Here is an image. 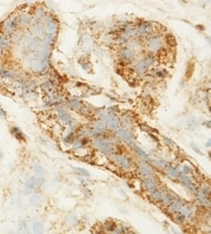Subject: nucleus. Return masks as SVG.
<instances>
[{"instance_id":"f257e3e1","label":"nucleus","mask_w":211,"mask_h":234,"mask_svg":"<svg viewBox=\"0 0 211 234\" xmlns=\"http://www.w3.org/2000/svg\"><path fill=\"white\" fill-rule=\"evenodd\" d=\"M96 144L98 146V148L100 149L104 154H109L114 151V146L111 142L107 141V140H102V139H98L96 140Z\"/></svg>"},{"instance_id":"f03ea898","label":"nucleus","mask_w":211,"mask_h":234,"mask_svg":"<svg viewBox=\"0 0 211 234\" xmlns=\"http://www.w3.org/2000/svg\"><path fill=\"white\" fill-rule=\"evenodd\" d=\"M116 160H117V163H119V165L123 168H130V166L131 165L130 159L126 157H117Z\"/></svg>"},{"instance_id":"7ed1b4c3","label":"nucleus","mask_w":211,"mask_h":234,"mask_svg":"<svg viewBox=\"0 0 211 234\" xmlns=\"http://www.w3.org/2000/svg\"><path fill=\"white\" fill-rule=\"evenodd\" d=\"M118 135L123 139V140H125L126 142L132 143V137H131V135L129 131H127L125 129H120L118 131Z\"/></svg>"},{"instance_id":"20e7f679","label":"nucleus","mask_w":211,"mask_h":234,"mask_svg":"<svg viewBox=\"0 0 211 234\" xmlns=\"http://www.w3.org/2000/svg\"><path fill=\"white\" fill-rule=\"evenodd\" d=\"M106 124H108L110 127H112V128H118V127L120 126L119 121L117 120V118L114 117V116L107 117V118H106Z\"/></svg>"},{"instance_id":"39448f33","label":"nucleus","mask_w":211,"mask_h":234,"mask_svg":"<svg viewBox=\"0 0 211 234\" xmlns=\"http://www.w3.org/2000/svg\"><path fill=\"white\" fill-rule=\"evenodd\" d=\"M139 171L140 173H141V175L143 176L144 178H149L152 176V171L149 167H147L146 165H141L139 167Z\"/></svg>"},{"instance_id":"423d86ee","label":"nucleus","mask_w":211,"mask_h":234,"mask_svg":"<svg viewBox=\"0 0 211 234\" xmlns=\"http://www.w3.org/2000/svg\"><path fill=\"white\" fill-rule=\"evenodd\" d=\"M105 128V125L101 122H94L93 128V134H99L101 133Z\"/></svg>"},{"instance_id":"0eeeda50","label":"nucleus","mask_w":211,"mask_h":234,"mask_svg":"<svg viewBox=\"0 0 211 234\" xmlns=\"http://www.w3.org/2000/svg\"><path fill=\"white\" fill-rule=\"evenodd\" d=\"M145 184H146V188H148L150 191H153L156 188V184H155V182L151 179V177L149 178H146L145 179Z\"/></svg>"},{"instance_id":"6e6552de","label":"nucleus","mask_w":211,"mask_h":234,"mask_svg":"<svg viewBox=\"0 0 211 234\" xmlns=\"http://www.w3.org/2000/svg\"><path fill=\"white\" fill-rule=\"evenodd\" d=\"M167 173L171 176V177L176 178V177H178V176H179V172L177 171L176 169H174V168L170 167V166L167 167Z\"/></svg>"},{"instance_id":"1a4fd4ad","label":"nucleus","mask_w":211,"mask_h":234,"mask_svg":"<svg viewBox=\"0 0 211 234\" xmlns=\"http://www.w3.org/2000/svg\"><path fill=\"white\" fill-rule=\"evenodd\" d=\"M151 194H152L153 198L156 199V200H161V199H162V197H163V194L160 190H157V188H155V190L153 191H151Z\"/></svg>"},{"instance_id":"9d476101","label":"nucleus","mask_w":211,"mask_h":234,"mask_svg":"<svg viewBox=\"0 0 211 234\" xmlns=\"http://www.w3.org/2000/svg\"><path fill=\"white\" fill-rule=\"evenodd\" d=\"M134 150H135L136 153L138 154V155H140V157H141V158H147L146 153H145V152H144L143 150L140 149L139 147H135V148H134Z\"/></svg>"},{"instance_id":"9b49d317","label":"nucleus","mask_w":211,"mask_h":234,"mask_svg":"<svg viewBox=\"0 0 211 234\" xmlns=\"http://www.w3.org/2000/svg\"><path fill=\"white\" fill-rule=\"evenodd\" d=\"M33 229H34L35 232H41V231H42V225L39 224H34Z\"/></svg>"},{"instance_id":"f8f14e48","label":"nucleus","mask_w":211,"mask_h":234,"mask_svg":"<svg viewBox=\"0 0 211 234\" xmlns=\"http://www.w3.org/2000/svg\"><path fill=\"white\" fill-rule=\"evenodd\" d=\"M184 220H185V216H184L183 214H180V215H178V216L176 217V220L179 221V223H182V221H184Z\"/></svg>"},{"instance_id":"ddd939ff","label":"nucleus","mask_w":211,"mask_h":234,"mask_svg":"<svg viewBox=\"0 0 211 234\" xmlns=\"http://www.w3.org/2000/svg\"><path fill=\"white\" fill-rule=\"evenodd\" d=\"M78 170L80 171V173H81V174H83V175L87 176V177H89V176H90V174H89L88 172H87L85 169H81V168H78Z\"/></svg>"},{"instance_id":"4468645a","label":"nucleus","mask_w":211,"mask_h":234,"mask_svg":"<svg viewBox=\"0 0 211 234\" xmlns=\"http://www.w3.org/2000/svg\"><path fill=\"white\" fill-rule=\"evenodd\" d=\"M183 171H184V173H185V174L189 173V171H190V168H189V166H187V165H184V167H183Z\"/></svg>"}]
</instances>
